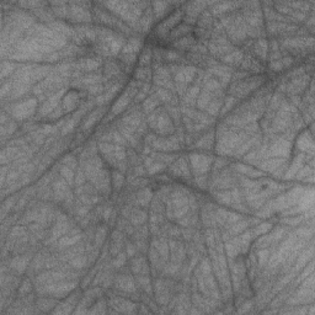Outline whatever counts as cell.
<instances>
[{
  "mask_svg": "<svg viewBox=\"0 0 315 315\" xmlns=\"http://www.w3.org/2000/svg\"><path fill=\"white\" fill-rule=\"evenodd\" d=\"M48 4H50V8L55 18H59L63 21L68 20L69 3H67V1H52V3Z\"/></svg>",
  "mask_w": 315,
  "mask_h": 315,
  "instance_id": "20",
  "label": "cell"
},
{
  "mask_svg": "<svg viewBox=\"0 0 315 315\" xmlns=\"http://www.w3.org/2000/svg\"><path fill=\"white\" fill-rule=\"evenodd\" d=\"M197 42V38L194 37L193 34L189 35V36H185L182 38L176 39V41H173V50L177 51V52H190L191 48L193 47L194 43Z\"/></svg>",
  "mask_w": 315,
  "mask_h": 315,
  "instance_id": "19",
  "label": "cell"
},
{
  "mask_svg": "<svg viewBox=\"0 0 315 315\" xmlns=\"http://www.w3.org/2000/svg\"><path fill=\"white\" fill-rule=\"evenodd\" d=\"M244 55H245L244 50L236 48V50H234L233 52L228 53L227 55L222 57L219 61H221L222 64L229 67V68H239V66H240V63H242Z\"/></svg>",
  "mask_w": 315,
  "mask_h": 315,
  "instance_id": "15",
  "label": "cell"
},
{
  "mask_svg": "<svg viewBox=\"0 0 315 315\" xmlns=\"http://www.w3.org/2000/svg\"><path fill=\"white\" fill-rule=\"evenodd\" d=\"M32 282L34 281H31V280L29 279L24 280V281L21 282V286L18 287V291L20 297H25V296L30 294V292L32 291Z\"/></svg>",
  "mask_w": 315,
  "mask_h": 315,
  "instance_id": "42",
  "label": "cell"
},
{
  "mask_svg": "<svg viewBox=\"0 0 315 315\" xmlns=\"http://www.w3.org/2000/svg\"><path fill=\"white\" fill-rule=\"evenodd\" d=\"M37 110H38V99L31 97V99L11 105L10 110H9V116L14 117L15 120L22 121V120H27V118L31 117L35 112H37Z\"/></svg>",
  "mask_w": 315,
  "mask_h": 315,
  "instance_id": "3",
  "label": "cell"
},
{
  "mask_svg": "<svg viewBox=\"0 0 315 315\" xmlns=\"http://www.w3.org/2000/svg\"><path fill=\"white\" fill-rule=\"evenodd\" d=\"M124 246H126V255L128 259H132L133 256H136L138 250H137V246L134 245L133 242H126L124 243Z\"/></svg>",
  "mask_w": 315,
  "mask_h": 315,
  "instance_id": "47",
  "label": "cell"
},
{
  "mask_svg": "<svg viewBox=\"0 0 315 315\" xmlns=\"http://www.w3.org/2000/svg\"><path fill=\"white\" fill-rule=\"evenodd\" d=\"M143 47V39L142 37L138 35H133V36L128 37L123 46V50L121 53H126V54H138Z\"/></svg>",
  "mask_w": 315,
  "mask_h": 315,
  "instance_id": "18",
  "label": "cell"
},
{
  "mask_svg": "<svg viewBox=\"0 0 315 315\" xmlns=\"http://www.w3.org/2000/svg\"><path fill=\"white\" fill-rule=\"evenodd\" d=\"M160 100L158 99V96L155 95V92H153V94H150L149 96L145 99L144 101L142 103V108H143V112L147 113V115H149L150 112H153V111L158 110L159 108V106H160Z\"/></svg>",
  "mask_w": 315,
  "mask_h": 315,
  "instance_id": "29",
  "label": "cell"
},
{
  "mask_svg": "<svg viewBox=\"0 0 315 315\" xmlns=\"http://www.w3.org/2000/svg\"><path fill=\"white\" fill-rule=\"evenodd\" d=\"M168 165L164 163H160V161H154L150 166L147 168V175H158V174H161L166 170Z\"/></svg>",
  "mask_w": 315,
  "mask_h": 315,
  "instance_id": "39",
  "label": "cell"
},
{
  "mask_svg": "<svg viewBox=\"0 0 315 315\" xmlns=\"http://www.w3.org/2000/svg\"><path fill=\"white\" fill-rule=\"evenodd\" d=\"M214 134L215 132L213 129L208 131L207 133L201 134L200 138L194 140V147L201 150H210L214 144Z\"/></svg>",
  "mask_w": 315,
  "mask_h": 315,
  "instance_id": "23",
  "label": "cell"
},
{
  "mask_svg": "<svg viewBox=\"0 0 315 315\" xmlns=\"http://www.w3.org/2000/svg\"><path fill=\"white\" fill-rule=\"evenodd\" d=\"M61 106L66 113L71 112V111L74 110H78L79 106H80V92H79V90H69V92H67V94L64 95Z\"/></svg>",
  "mask_w": 315,
  "mask_h": 315,
  "instance_id": "13",
  "label": "cell"
},
{
  "mask_svg": "<svg viewBox=\"0 0 315 315\" xmlns=\"http://www.w3.org/2000/svg\"><path fill=\"white\" fill-rule=\"evenodd\" d=\"M113 286H115L116 291L118 293L123 294L124 297L129 296L132 298L138 293V284H137L133 276H131L129 273H120V275L116 276Z\"/></svg>",
  "mask_w": 315,
  "mask_h": 315,
  "instance_id": "5",
  "label": "cell"
},
{
  "mask_svg": "<svg viewBox=\"0 0 315 315\" xmlns=\"http://www.w3.org/2000/svg\"><path fill=\"white\" fill-rule=\"evenodd\" d=\"M89 263V260H88V256L85 254L78 255L76 258L71 259L68 262V267L73 268L75 271H82L83 268H85Z\"/></svg>",
  "mask_w": 315,
  "mask_h": 315,
  "instance_id": "34",
  "label": "cell"
},
{
  "mask_svg": "<svg viewBox=\"0 0 315 315\" xmlns=\"http://www.w3.org/2000/svg\"><path fill=\"white\" fill-rule=\"evenodd\" d=\"M128 219L129 223H131L134 228H138V227H142L147 223L148 213L145 212L143 208H136V210L133 208Z\"/></svg>",
  "mask_w": 315,
  "mask_h": 315,
  "instance_id": "24",
  "label": "cell"
},
{
  "mask_svg": "<svg viewBox=\"0 0 315 315\" xmlns=\"http://www.w3.org/2000/svg\"><path fill=\"white\" fill-rule=\"evenodd\" d=\"M104 113H105V110H104L103 107H97L95 108V110H92L91 112L89 113V115L85 117L84 122H83L82 124V132L84 134L89 133L90 131H91L92 127L95 126V124L97 123V122L100 121L101 118H103Z\"/></svg>",
  "mask_w": 315,
  "mask_h": 315,
  "instance_id": "14",
  "label": "cell"
},
{
  "mask_svg": "<svg viewBox=\"0 0 315 315\" xmlns=\"http://www.w3.org/2000/svg\"><path fill=\"white\" fill-rule=\"evenodd\" d=\"M58 173H59V175H61L70 186H73L74 179H75V170H74V169L66 165H61L59 169H58Z\"/></svg>",
  "mask_w": 315,
  "mask_h": 315,
  "instance_id": "36",
  "label": "cell"
},
{
  "mask_svg": "<svg viewBox=\"0 0 315 315\" xmlns=\"http://www.w3.org/2000/svg\"><path fill=\"white\" fill-rule=\"evenodd\" d=\"M129 267H131V272L134 276H144L150 273L148 259L143 254L133 256L131 259V262H129Z\"/></svg>",
  "mask_w": 315,
  "mask_h": 315,
  "instance_id": "12",
  "label": "cell"
},
{
  "mask_svg": "<svg viewBox=\"0 0 315 315\" xmlns=\"http://www.w3.org/2000/svg\"><path fill=\"white\" fill-rule=\"evenodd\" d=\"M76 286H78V280H75V281L66 280V281L53 282V283L39 284V286H36V292L39 296L63 298L69 296V293H71L76 288Z\"/></svg>",
  "mask_w": 315,
  "mask_h": 315,
  "instance_id": "1",
  "label": "cell"
},
{
  "mask_svg": "<svg viewBox=\"0 0 315 315\" xmlns=\"http://www.w3.org/2000/svg\"><path fill=\"white\" fill-rule=\"evenodd\" d=\"M108 234V228L106 226H100L97 227L96 231L94 234V245L95 247H99L100 249L104 245V243L106 242V238H107Z\"/></svg>",
  "mask_w": 315,
  "mask_h": 315,
  "instance_id": "32",
  "label": "cell"
},
{
  "mask_svg": "<svg viewBox=\"0 0 315 315\" xmlns=\"http://www.w3.org/2000/svg\"><path fill=\"white\" fill-rule=\"evenodd\" d=\"M214 161L212 155H207L205 153H191L190 154V164L197 175H205L212 168V164Z\"/></svg>",
  "mask_w": 315,
  "mask_h": 315,
  "instance_id": "6",
  "label": "cell"
},
{
  "mask_svg": "<svg viewBox=\"0 0 315 315\" xmlns=\"http://www.w3.org/2000/svg\"><path fill=\"white\" fill-rule=\"evenodd\" d=\"M30 262H31V255L24 254V255H18L14 259H11L10 261V268L13 271H15L16 273H24L27 268L30 267Z\"/></svg>",
  "mask_w": 315,
  "mask_h": 315,
  "instance_id": "16",
  "label": "cell"
},
{
  "mask_svg": "<svg viewBox=\"0 0 315 315\" xmlns=\"http://www.w3.org/2000/svg\"><path fill=\"white\" fill-rule=\"evenodd\" d=\"M155 18L154 14H153L152 3H149V5L147 6V9L143 13L142 18H140V34L145 35L149 32V30L152 29L153 24H154Z\"/></svg>",
  "mask_w": 315,
  "mask_h": 315,
  "instance_id": "17",
  "label": "cell"
},
{
  "mask_svg": "<svg viewBox=\"0 0 315 315\" xmlns=\"http://www.w3.org/2000/svg\"><path fill=\"white\" fill-rule=\"evenodd\" d=\"M35 304H36V307L38 308L39 312H52V308L57 307L58 302H57V298H39V299H36V302H35Z\"/></svg>",
  "mask_w": 315,
  "mask_h": 315,
  "instance_id": "30",
  "label": "cell"
},
{
  "mask_svg": "<svg viewBox=\"0 0 315 315\" xmlns=\"http://www.w3.org/2000/svg\"><path fill=\"white\" fill-rule=\"evenodd\" d=\"M136 80L140 83H150L153 80V69L152 67H137L133 71Z\"/></svg>",
  "mask_w": 315,
  "mask_h": 315,
  "instance_id": "27",
  "label": "cell"
},
{
  "mask_svg": "<svg viewBox=\"0 0 315 315\" xmlns=\"http://www.w3.org/2000/svg\"><path fill=\"white\" fill-rule=\"evenodd\" d=\"M136 282L138 284L140 288H142L143 291L145 292L147 294H153V284H152V280L149 279V275H144V276H136Z\"/></svg>",
  "mask_w": 315,
  "mask_h": 315,
  "instance_id": "35",
  "label": "cell"
},
{
  "mask_svg": "<svg viewBox=\"0 0 315 315\" xmlns=\"http://www.w3.org/2000/svg\"><path fill=\"white\" fill-rule=\"evenodd\" d=\"M268 68H270V70L272 71V73H276V74H279V73H281V71L284 70L283 64H282L281 59H279V61L268 62Z\"/></svg>",
  "mask_w": 315,
  "mask_h": 315,
  "instance_id": "46",
  "label": "cell"
},
{
  "mask_svg": "<svg viewBox=\"0 0 315 315\" xmlns=\"http://www.w3.org/2000/svg\"><path fill=\"white\" fill-rule=\"evenodd\" d=\"M16 70V66L14 63H11V62H3V64H1V78H3V80L5 79V76L10 75V74L15 73Z\"/></svg>",
  "mask_w": 315,
  "mask_h": 315,
  "instance_id": "43",
  "label": "cell"
},
{
  "mask_svg": "<svg viewBox=\"0 0 315 315\" xmlns=\"http://www.w3.org/2000/svg\"><path fill=\"white\" fill-rule=\"evenodd\" d=\"M62 165L69 166V168L74 169V170H75L76 168H79L78 160H76V158L74 157L73 154H67V155H64L63 159H62Z\"/></svg>",
  "mask_w": 315,
  "mask_h": 315,
  "instance_id": "45",
  "label": "cell"
},
{
  "mask_svg": "<svg viewBox=\"0 0 315 315\" xmlns=\"http://www.w3.org/2000/svg\"><path fill=\"white\" fill-rule=\"evenodd\" d=\"M108 300H106L105 298L100 297L96 300L94 305H92L91 309H88V313H106L108 312L107 309Z\"/></svg>",
  "mask_w": 315,
  "mask_h": 315,
  "instance_id": "38",
  "label": "cell"
},
{
  "mask_svg": "<svg viewBox=\"0 0 315 315\" xmlns=\"http://www.w3.org/2000/svg\"><path fill=\"white\" fill-rule=\"evenodd\" d=\"M176 127L174 123L173 118L169 116L165 108L159 107V116H158L157 128H155V134L159 137H169L175 134Z\"/></svg>",
  "mask_w": 315,
  "mask_h": 315,
  "instance_id": "8",
  "label": "cell"
},
{
  "mask_svg": "<svg viewBox=\"0 0 315 315\" xmlns=\"http://www.w3.org/2000/svg\"><path fill=\"white\" fill-rule=\"evenodd\" d=\"M193 182L198 189L207 190L208 186H210V177H208L207 174H205V175H197L194 177Z\"/></svg>",
  "mask_w": 315,
  "mask_h": 315,
  "instance_id": "41",
  "label": "cell"
},
{
  "mask_svg": "<svg viewBox=\"0 0 315 315\" xmlns=\"http://www.w3.org/2000/svg\"><path fill=\"white\" fill-rule=\"evenodd\" d=\"M153 197H154V194H153L152 190L148 189V187H145V189H140L137 193H134L133 203L136 206H138V207L145 208L148 207V205H150Z\"/></svg>",
  "mask_w": 315,
  "mask_h": 315,
  "instance_id": "21",
  "label": "cell"
},
{
  "mask_svg": "<svg viewBox=\"0 0 315 315\" xmlns=\"http://www.w3.org/2000/svg\"><path fill=\"white\" fill-rule=\"evenodd\" d=\"M127 260H128V258H127L126 252L121 251L118 255H116L115 259L111 261V266H112V268H115V270H121V268H123L124 266H126Z\"/></svg>",
  "mask_w": 315,
  "mask_h": 315,
  "instance_id": "37",
  "label": "cell"
},
{
  "mask_svg": "<svg viewBox=\"0 0 315 315\" xmlns=\"http://www.w3.org/2000/svg\"><path fill=\"white\" fill-rule=\"evenodd\" d=\"M213 99H214V95L212 92L201 88L200 95H198L196 101V107L198 108V111H206V108L208 107V105H210Z\"/></svg>",
  "mask_w": 315,
  "mask_h": 315,
  "instance_id": "28",
  "label": "cell"
},
{
  "mask_svg": "<svg viewBox=\"0 0 315 315\" xmlns=\"http://www.w3.org/2000/svg\"><path fill=\"white\" fill-rule=\"evenodd\" d=\"M174 284H175V282L169 279L155 280L154 286H153V293H155V299H157L158 304H160L161 307L169 304L174 289L176 288Z\"/></svg>",
  "mask_w": 315,
  "mask_h": 315,
  "instance_id": "4",
  "label": "cell"
},
{
  "mask_svg": "<svg viewBox=\"0 0 315 315\" xmlns=\"http://www.w3.org/2000/svg\"><path fill=\"white\" fill-rule=\"evenodd\" d=\"M150 147L154 150H157V152L173 153L176 152V150L181 149V143L179 142V140H177V137H176L175 134L169 137L157 136L154 138V140L152 142Z\"/></svg>",
  "mask_w": 315,
  "mask_h": 315,
  "instance_id": "7",
  "label": "cell"
},
{
  "mask_svg": "<svg viewBox=\"0 0 315 315\" xmlns=\"http://www.w3.org/2000/svg\"><path fill=\"white\" fill-rule=\"evenodd\" d=\"M193 34V27L190 26V25L185 24L184 21L181 24H179L175 29H173L170 31V35H169V39H170L171 42L173 41H176V39L182 38L185 36H189V35Z\"/></svg>",
  "mask_w": 315,
  "mask_h": 315,
  "instance_id": "26",
  "label": "cell"
},
{
  "mask_svg": "<svg viewBox=\"0 0 315 315\" xmlns=\"http://www.w3.org/2000/svg\"><path fill=\"white\" fill-rule=\"evenodd\" d=\"M92 3H69V15L67 22L75 25L91 24L92 22Z\"/></svg>",
  "mask_w": 315,
  "mask_h": 315,
  "instance_id": "2",
  "label": "cell"
},
{
  "mask_svg": "<svg viewBox=\"0 0 315 315\" xmlns=\"http://www.w3.org/2000/svg\"><path fill=\"white\" fill-rule=\"evenodd\" d=\"M112 176V186L115 192H121L122 189L124 186V182H126V177H124V174L121 173L120 170L115 169L111 174Z\"/></svg>",
  "mask_w": 315,
  "mask_h": 315,
  "instance_id": "33",
  "label": "cell"
},
{
  "mask_svg": "<svg viewBox=\"0 0 315 315\" xmlns=\"http://www.w3.org/2000/svg\"><path fill=\"white\" fill-rule=\"evenodd\" d=\"M76 124H78V121H76V120H74L73 117L69 118V121H67V123L62 127V129H61L62 136H67V134L73 133V131L75 129Z\"/></svg>",
  "mask_w": 315,
  "mask_h": 315,
  "instance_id": "44",
  "label": "cell"
},
{
  "mask_svg": "<svg viewBox=\"0 0 315 315\" xmlns=\"http://www.w3.org/2000/svg\"><path fill=\"white\" fill-rule=\"evenodd\" d=\"M268 260H270V250L268 249L262 247L256 252V262L260 265V267H263Z\"/></svg>",
  "mask_w": 315,
  "mask_h": 315,
  "instance_id": "40",
  "label": "cell"
},
{
  "mask_svg": "<svg viewBox=\"0 0 315 315\" xmlns=\"http://www.w3.org/2000/svg\"><path fill=\"white\" fill-rule=\"evenodd\" d=\"M244 3H210L208 6H210L208 10L210 11L213 16H221L228 15V14L235 13L236 9L242 8Z\"/></svg>",
  "mask_w": 315,
  "mask_h": 315,
  "instance_id": "11",
  "label": "cell"
},
{
  "mask_svg": "<svg viewBox=\"0 0 315 315\" xmlns=\"http://www.w3.org/2000/svg\"><path fill=\"white\" fill-rule=\"evenodd\" d=\"M197 71H198L197 67L191 66V64H181L179 70L173 75L174 83L191 85L196 79Z\"/></svg>",
  "mask_w": 315,
  "mask_h": 315,
  "instance_id": "9",
  "label": "cell"
},
{
  "mask_svg": "<svg viewBox=\"0 0 315 315\" xmlns=\"http://www.w3.org/2000/svg\"><path fill=\"white\" fill-rule=\"evenodd\" d=\"M223 104H224V97H214V99L210 101V105H208V107L206 108L205 112L207 113V115L212 116V117H215V116H218L219 113H221L222 107H223Z\"/></svg>",
  "mask_w": 315,
  "mask_h": 315,
  "instance_id": "31",
  "label": "cell"
},
{
  "mask_svg": "<svg viewBox=\"0 0 315 315\" xmlns=\"http://www.w3.org/2000/svg\"><path fill=\"white\" fill-rule=\"evenodd\" d=\"M190 166L187 164V160L185 157L177 158L175 161L169 168V173L174 176V177H179V179H190L191 177V173H190Z\"/></svg>",
  "mask_w": 315,
  "mask_h": 315,
  "instance_id": "10",
  "label": "cell"
},
{
  "mask_svg": "<svg viewBox=\"0 0 315 315\" xmlns=\"http://www.w3.org/2000/svg\"><path fill=\"white\" fill-rule=\"evenodd\" d=\"M298 149L302 153L307 154V153H310L313 155V148H314V144H313V133H309V132H303L302 136H299L297 140Z\"/></svg>",
  "mask_w": 315,
  "mask_h": 315,
  "instance_id": "25",
  "label": "cell"
},
{
  "mask_svg": "<svg viewBox=\"0 0 315 315\" xmlns=\"http://www.w3.org/2000/svg\"><path fill=\"white\" fill-rule=\"evenodd\" d=\"M174 4L175 3H170V1H155V3H152L155 20H160V21L164 20L169 15V10H170Z\"/></svg>",
  "mask_w": 315,
  "mask_h": 315,
  "instance_id": "22",
  "label": "cell"
}]
</instances>
